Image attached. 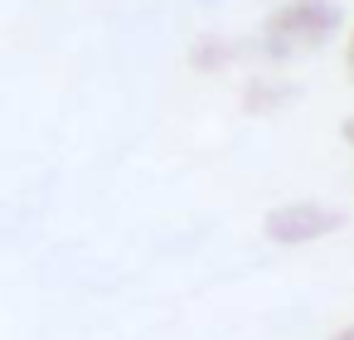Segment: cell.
<instances>
[{
    "mask_svg": "<svg viewBox=\"0 0 354 340\" xmlns=\"http://www.w3.org/2000/svg\"><path fill=\"white\" fill-rule=\"evenodd\" d=\"M344 25V6L339 0H286L277 6L262 30H257V44L267 59H291V54H315L325 49Z\"/></svg>",
    "mask_w": 354,
    "mask_h": 340,
    "instance_id": "cell-1",
    "label": "cell"
},
{
    "mask_svg": "<svg viewBox=\"0 0 354 340\" xmlns=\"http://www.w3.org/2000/svg\"><path fill=\"white\" fill-rule=\"evenodd\" d=\"M344 224L339 209L330 204H315V199H296V204H277L267 219H262V233L281 248H296V243H315L325 233H335Z\"/></svg>",
    "mask_w": 354,
    "mask_h": 340,
    "instance_id": "cell-2",
    "label": "cell"
},
{
    "mask_svg": "<svg viewBox=\"0 0 354 340\" xmlns=\"http://www.w3.org/2000/svg\"><path fill=\"white\" fill-rule=\"evenodd\" d=\"M233 59H238V44L223 39V35H204V39L189 49V64H194L199 73H218V69H228Z\"/></svg>",
    "mask_w": 354,
    "mask_h": 340,
    "instance_id": "cell-3",
    "label": "cell"
},
{
    "mask_svg": "<svg viewBox=\"0 0 354 340\" xmlns=\"http://www.w3.org/2000/svg\"><path fill=\"white\" fill-rule=\"evenodd\" d=\"M291 98H296L291 83H252L248 88V112H267V107H281Z\"/></svg>",
    "mask_w": 354,
    "mask_h": 340,
    "instance_id": "cell-4",
    "label": "cell"
},
{
    "mask_svg": "<svg viewBox=\"0 0 354 340\" xmlns=\"http://www.w3.org/2000/svg\"><path fill=\"white\" fill-rule=\"evenodd\" d=\"M344 69H349V78H354V30H349V49H344Z\"/></svg>",
    "mask_w": 354,
    "mask_h": 340,
    "instance_id": "cell-5",
    "label": "cell"
},
{
    "mask_svg": "<svg viewBox=\"0 0 354 340\" xmlns=\"http://www.w3.org/2000/svg\"><path fill=\"white\" fill-rule=\"evenodd\" d=\"M339 136H344V141H349V146H354V117H349V122H344V127H339Z\"/></svg>",
    "mask_w": 354,
    "mask_h": 340,
    "instance_id": "cell-6",
    "label": "cell"
},
{
    "mask_svg": "<svg viewBox=\"0 0 354 340\" xmlns=\"http://www.w3.org/2000/svg\"><path fill=\"white\" fill-rule=\"evenodd\" d=\"M330 340H354V325H344V330H335Z\"/></svg>",
    "mask_w": 354,
    "mask_h": 340,
    "instance_id": "cell-7",
    "label": "cell"
}]
</instances>
